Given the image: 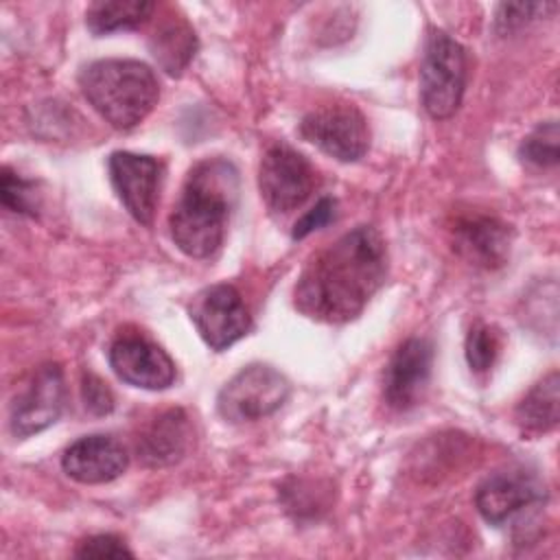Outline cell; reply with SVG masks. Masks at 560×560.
<instances>
[{
	"label": "cell",
	"instance_id": "7a4b0ae2",
	"mask_svg": "<svg viewBox=\"0 0 560 560\" xmlns=\"http://www.w3.org/2000/svg\"><path fill=\"white\" fill-rule=\"evenodd\" d=\"M238 199V171L225 158L197 162L168 217L173 243L190 258L212 256L225 236Z\"/></svg>",
	"mask_w": 560,
	"mask_h": 560
},
{
	"label": "cell",
	"instance_id": "30bf717a",
	"mask_svg": "<svg viewBox=\"0 0 560 560\" xmlns=\"http://www.w3.org/2000/svg\"><path fill=\"white\" fill-rule=\"evenodd\" d=\"M66 405L63 372L57 363L39 365L26 389L18 394L11 405V433L15 438H28L57 422Z\"/></svg>",
	"mask_w": 560,
	"mask_h": 560
},
{
	"label": "cell",
	"instance_id": "484cf974",
	"mask_svg": "<svg viewBox=\"0 0 560 560\" xmlns=\"http://www.w3.org/2000/svg\"><path fill=\"white\" fill-rule=\"evenodd\" d=\"M337 214V201L332 197H322L306 214H302L293 225V238H304L311 232L328 225Z\"/></svg>",
	"mask_w": 560,
	"mask_h": 560
},
{
	"label": "cell",
	"instance_id": "2e32d148",
	"mask_svg": "<svg viewBox=\"0 0 560 560\" xmlns=\"http://www.w3.org/2000/svg\"><path fill=\"white\" fill-rule=\"evenodd\" d=\"M190 442V422L184 409L160 413L138 438V457L149 468L171 466L179 462Z\"/></svg>",
	"mask_w": 560,
	"mask_h": 560
},
{
	"label": "cell",
	"instance_id": "ac0fdd59",
	"mask_svg": "<svg viewBox=\"0 0 560 560\" xmlns=\"http://www.w3.org/2000/svg\"><path fill=\"white\" fill-rule=\"evenodd\" d=\"M516 424L525 433H547L558 427L560 420V376L549 372L542 376L516 405Z\"/></svg>",
	"mask_w": 560,
	"mask_h": 560
},
{
	"label": "cell",
	"instance_id": "277c9868",
	"mask_svg": "<svg viewBox=\"0 0 560 560\" xmlns=\"http://www.w3.org/2000/svg\"><path fill=\"white\" fill-rule=\"evenodd\" d=\"M466 88V50L444 31H431L420 66V98L433 120L451 118Z\"/></svg>",
	"mask_w": 560,
	"mask_h": 560
},
{
	"label": "cell",
	"instance_id": "52a82bcc",
	"mask_svg": "<svg viewBox=\"0 0 560 560\" xmlns=\"http://www.w3.org/2000/svg\"><path fill=\"white\" fill-rule=\"evenodd\" d=\"M300 136L339 162H357L370 144L363 114L352 105H324L300 122Z\"/></svg>",
	"mask_w": 560,
	"mask_h": 560
},
{
	"label": "cell",
	"instance_id": "9a60e30c",
	"mask_svg": "<svg viewBox=\"0 0 560 560\" xmlns=\"http://www.w3.org/2000/svg\"><path fill=\"white\" fill-rule=\"evenodd\" d=\"M512 232L494 217H464L453 225V247L470 265L494 269L510 256Z\"/></svg>",
	"mask_w": 560,
	"mask_h": 560
},
{
	"label": "cell",
	"instance_id": "6da1fadb",
	"mask_svg": "<svg viewBox=\"0 0 560 560\" xmlns=\"http://www.w3.org/2000/svg\"><path fill=\"white\" fill-rule=\"evenodd\" d=\"M387 276V247L372 225H359L319 249L302 269L293 302L317 322L354 319Z\"/></svg>",
	"mask_w": 560,
	"mask_h": 560
},
{
	"label": "cell",
	"instance_id": "4fadbf2b",
	"mask_svg": "<svg viewBox=\"0 0 560 560\" xmlns=\"http://www.w3.org/2000/svg\"><path fill=\"white\" fill-rule=\"evenodd\" d=\"M547 499L545 483L527 470H505L490 475L475 492V505L481 518L494 527L527 508L542 505Z\"/></svg>",
	"mask_w": 560,
	"mask_h": 560
},
{
	"label": "cell",
	"instance_id": "603a6c76",
	"mask_svg": "<svg viewBox=\"0 0 560 560\" xmlns=\"http://www.w3.org/2000/svg\"><path fill=\"white\" fill-rule=\"evenodd\" d=\"M558 4L556 2H512V4H499L497 11V31L499 33H512L521 26H525L527 22L536 20V13H545V11H553Z\"/></svg>",
	"mask_w": 560,
	"mask_h": 560
},
{
	"label": "cell",
	"instance_id": "8992f818",
	"mask_svg": "<svg viewBox=\"0 0 560 560\" xmlns=\"http://www.w3.org/2000/svg\"><path fill=\"white\" fill-rule=\"evenodd\" d=\"M315 168L289 144H271L258 168V188L267 208L287 214L300 208L315 188Z\"/></svg>",
	"mask_w": 560,
	"mask_h": 560
},
{
	"label": "cell",
	"instance_id": "5b68a950",
	"mask_svg": "<svg viewBox=\"0 0 560 560\" xmlns=\"http://www.w3.org/2000/svg\"><path fill=\"white\" fill-rule=\"evenodd\" d=\"M289 394L291 385L282 372L265 363H252L221 387L217 409L228 422H256L276 413Z\"/></svg>",
	"mask_w": 560,
	"mask_h": 560
},
{
	"label": "cell",
	"instance_id": "ffe728a7",
	"mask_svg": "<svg viewBox=\"0 0 560 560\" xmlns=\"http://www.w3.org/2000/svg\"><path fill=\"white\" fill-rule=\"evenodd\" d=\"M558 122L547 120L540 122L518 147V155L523 162L536 168H551L558 164Z\"/></svg>",
	"mask_w": 560,
	"mask_h": 560
},
{
	"label": "cell",
	"instance_id": "7402d4cb",
	"mask_svg": "<svg viewBox=\"0 0 560 560\" xmlns=\"http://www.w3.org/2000/svg\"><path fill=\"white\" fill-rule=\"evenodd\" d=\"M0 199L2 206L11 212L35 217L37 214V195L35 184L22 179L11 168H2V184H0Z\"/></svg>",
	"mask_w": 560,
	"mask_h": 560
},
{
	"label": "cell",
	"instance_id": "cb8c5ba5",
	"mask_svg": "<svg viewBox=\"0 0 560 560\" xmlns=\"http://www.w3.org/2000/svg\"><path fill=\"white\" fill-rule=\"evenodd\" d=\"M77 558H133V551L114 534H96L79 542Z\"/></svg>",
	"mask_w": 560,
	"mask_h": 560
},
{
	"label": "cell",
	"instance_id": "8fae6325",
	"mask_svg": "<svg viewBox=\"0 0 560 560\" xmlns=\"http://www.w3.org/2000/svg\"><path fill=\"white\" fill-rule=\"evenodd\" d=\"M116 376L133 387L166 389L175 381L173 359L151 339L138 332H120L107 352Z\"/></svg>",
	"mask_w": 560,
	"mask_h": 560
},
{
	"label": "cell",
	"instance_id": "9c48e42d",
	"mask_svg": "<svg viewBox=\"0 0 560 560\" xmlns=\"http://www.w3.org/2000/svg\"><path fill=\"white\" fill-rule=\"evenodd\" d=\"M109 182L125 210L142 225H151L160 201L162 164L151 155L114 151L107 160Z\"/></svg>",
	"mask_w": 560,
	"mask_h": 560
},
{
	"label": "cell",
	"instance_id": "ba28073f",
	"mask_svg": "<svg viewBox=\"0 0 560 560\" xmlns=\"http://www.w3.org/2000/svg\"><path fill=\"white\" fill-rule=\"evenodd\" d=\"M188 313L199 337L217 352L236 343L252 328L249 311L232 284L201 289L192 298Z\"/></svg>",
	"mask_w": 560,
	"mask_h": 560
},
{
	"label": "cell",
	"instance_id": "e0dca14e",
	"mask_svg": "<svg viewBox=\"0 0 560 560\" xmlns=\"http://www.w3.org/2000/svg\"><path fill=\"white\" fill-rule=\"evenodd\" d=\"M149 48L166 74L179 77L197 52V35L184 18H168L153 31Z\"/></svg>",
	"mask_w": 560,
	"mask_h": 560
},
{
	"label": "cell",
	"instance_id": "44dd1931",
	"mask_svg": "<svg viewBox=\"0 0 560 560\" xmlns=\"http://www.w3.org/2000/svg\"><path fill=\"white\" fill-rule=\"evenodd\" d=\"M499 354V335L488 324H475L466 337V361L475 374H486Z\"/></svg>",
	"mask_w": 560,
	"mask_h": 560
},
{
	"label": "cell",
	"instance_id": "d6986e66",
	"mask_svg": "<svg viewBox=\"0 0 560 560\" xmlns=\"http://www.w3.org/2000/svg\"><path fill=\"white\" fill-rule=\"evenodd\" d=\"M155 4L147 0H96L85 11V24L94 35L131 31L144 24Z\"/></svg>",
	"mask_w": 560,
	"mask_h": 560
},
{
	"label": "cell",
	"instance_id": "d4e9b609",
	"mask_svg": "<svg viewBox=\"0 0 560 560\" xmlns=\"http://www.w3.org/2000/svg\"><path fill=\"white\" fill-rule=\"evenodd\" d=\"M83 405L94 416H107L114 411V394L103 378L92 372H85L81 378Z\"/></svg>",
	"mask_w": 560,
	"mask_h": 560
},
{
	"label": "cell",
	"instance_id": "7c38bea8",
	"mask_svg": "<svg viewBox=\"0 0 560 560\" xmlns=\"http://www.w3.org/2000/svg\"><path fill=\"white\" fill-rule=\"evenodd\" d=\"M433 346L422 337L402 341L383 372V398L396 411L416 407L429 385Z\"/></svg>",
	"mask_w": 560,
	"mask_h": 560
},
{
	"label": "cell",
	"instance_id": "5bb4252c",
	"mask_svg": "<svg viewBox=\"0 0 560 560\" xmlns=\"http://www.w3.org/2000/svg\"><path fill=\"white\" fill-rule=\"evenodd\" d=\"M129 464L127 448L112 435L94 433L72 442L61 455L63 472L79 483H107Z\"/></svg>",
	"mask_w": 560,
	"mask_h": 560
},
{
	"label": "cell",
	"instance_id": "3957f363",
	"mask_svg": "<svg viewBox=\"0 0 560 560\" xmlns=\"http://www.w3.org/2000/svg\"><path fill=\"white\" fill-rule=\"evenodd\" d=\"M88 103L114 127L131 129L158 103L160 85L153 70L136 59H98L79 74Z\"/></svg>",
	"mask_w": 560,
	"mask_h": 560
}]
</instances>
